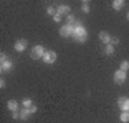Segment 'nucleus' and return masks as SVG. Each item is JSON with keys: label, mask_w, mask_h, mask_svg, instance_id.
Masks as SVG:
<instances>
[{"label": "nucleus", "mask_w": 129, "mask_h": 123, "mask_svg": "<svg viewBox=\"0 0 129 123\" xmlns=\"http://www.w3.org/2000/svg\"><path fill=\"white\" fill-rule=\"evenodd\" d=\"M73 23H75V17L73 16H68V24H70V26H73Z\"/></svg>", "instance_id": "aec40b11"}, {"label": "nucleus", "mask_w": 129, "mask_h": 123, "mask_svg": "<svg viewBox=\"0 0 129 123\" xmlns=\"http://www.w3.org/2000/svg\"><path fill=\"white\" fill-rule=\"evenodd\" d=\"M111 45L113 46V45H119V39L118 37H112L111 39Z\"/></svg>", "instance_id": "412c9836"}, {"label": "nucleus", "mask_w": 129, "mask_h": 123, "mask_svg": "<svg viewBox=\"0 0 129 123\" xmlns=\"http://www.w3.org/2000/svg\"><path fill=\"white\" fill-rule=\"evenodd\" d=\"M73 30H75V27L73 26H70V24H64V26H62L60 27V36L62 37H70V36H73Z\"/></svg>", "instance_id": "39448f33"}, {"label": "nucleus", "mask_w": 129, "mask_h": 123, "mask_svg": "<svg viewBox=\"0 0 129 123\" xmlns=\"http://www.w3.org/2000/svg\"><path fill=\"white\" fill-rule=\"evenodd\" d=\"M13 69V63H12V60H6V62H3V63H0V70L2 72H10Z\"/></svg>", "instance_id": "1a4fd4ad"}, {"label": "nucleus", "mask_w": 129, "mask_h": 123, "mask_svg": "<svg viewBox=\"0 0 129 123\" xmlns=\"http://www.w3.org/2000/svg\"><path fill=\"white\" fill-rule=\"evenodd\" d=\"M30 114H32V113H30V110L24 107V109L22 110V112H20V119H22V120H27Z\"/></svg>", "instance_id": "ddd939ff"}, {"label": "nucleus", "mask_w": 129, "mask_h": 123, "mask_svg": "<svg viewBox=\"0 0 129 123\" xmlns=\"http://www.w3.org/2000/svg\"><path fill=\"white\" fill-rule=\"evenodd\" d=\"M103 52H105V55H112L113 52H115V47L112 45H106L105 49H103Z\"/></svg>", "instance_id": "2eb2a0df"}, {"label": "nucleus", "mask_w": 129, "mask_h": 123, "mask_svg": "<svg viewBox=\"0 0 129 123\" xmlns=\"http://www.w3.org/2000/svg\"><path fill=\"white\" fill-rule=\"evenodd\" d=\"M7 109L10 112H17L19 110V103L16 100H9L7 102Z\"/></svg>", "instance_id": "9b49d317"}, {"label": "nucleus", "mask_w": 129, "mask_h": 123, "mask_svg": "<svg viewBox=\"0 0 129 123\" xmlns=\"http://www.w3.org/2000/svg\"><path fill=\"white\" fill-rule=\"evenodd\" d=\"M56 59H57V55H56V52H53V50H47L46 53H45V56H43V62L46 64H53L56 62Z\"/></svg>", "instance_id": "20e7f679"}, {"label": "nucleus", "mask_w": 129, "mask_h": 123, "mask_svg": "<svg viewBox=\"0 0 129 123\" xmlns=\"http://www.w3.org/2000/svg\"><path fill=\"white\" fill-rule=\"evenodd\" d=\"M29 110H30V113H36V112H37V107H36L35 105H33V106H32V107H30Z\"/></svg>", "instance_id": "b1692460"}, {"label": "nucleus", "mask_w": 129, "mask_h": 123, "mask_svg": "<svg viewBox=\"0 0 129 123\" xmlns=\"http://www.w3.org/2000/svg\"><path fill=\"white\" fill-rule=\"evenodd\" d=\"M119 119H120V122L128 123L129 122V113H128V112H122V113H120V116H119Z\"/></svg>", "instance_id": "dca6fc26"}, {"label": "nucleus", "mask_w": 129, "mask_h": 123, "mask_svg": "<svg viewBox=\"0 0 129 123\" xmlns=\"http://www.w3.org/2000/svg\"><path fill=\"white\" fill-rule=\"evenodd\" d=\"M128 20H129V13H128Z\"/></svg>", "instance_id": "a878e982"}, {"label": "nucleus", "mask_w": 129, "mask_h": 123, "mask_svg": "<svg viewBox=\"0 0 129 123\" xmlns=\"http://www.w3.org/2000/svg\"><path fill=\"white\" fill-rule=\"evenodd\" d=\"M75 30H73V39L78 43H85V42L88 40V32H86V29L83 27L80 23H75Z\"/></svg>", "instance_id": "f257e3e1"}, {"label": "nucleus", "mask_w": 129, "mask_h": 123, "mask_svg": "<svg viewBox=\"0 0 129 123\" xmlns=\"http://www.w3.org/2000/svg\"><path fill=\"white\" fill-rule=\"evenodd\" d=\"M113 82L116 83V85H123L125 82H126V72H123V70H116L115 73H113Z\"/></svg>", "instance_id": "7ed1b4c3"}, {"label": "nucleus", "mask_w": 129, "mask_h": 123, "mask_svg": "<svg viewBox=\"0 0 129 123\" xmlns=\"http://www.w3.org/2000/svg\"><path fill=\"white\" fill-rule=\"evenodd\" d=\"M26 47H27V40H26V39H19V40L14 43V50L19 52V53L24 52Z\"/></svg>", "instance_id": "0eeeda50"}, {"label": "nucleus", "mask_w": 129, "mask_h": 123, "mask_svg": "<svg viewBox=\"0 0 129 123\" xmlns=\"http://www.w3.org/2000/svg\"><path fill=\"white\" fill-rule=\"evenodd\" d=\"M82 10L85 13H89L90 12V7H89V2H83L82 3Z\"/></svg>", "instance_id": "a211bd4d"}, {"label": "nucleus", "mask_w": 129, "mask_h": 123, "mask_svg": "<svg viewBox=\"0 0 129 123\" xmlns=\"http://www.w3.org/2000/svg\"><path fill=\"white\" fill-rule=\"evenodd\" d=\"M56 12L60 14V16H63V14H68L69 16V13H70V7L68 5H59V7L56 9Z\"/></svg>", "instance_id": "9d476101"}, {"label": "nucleus", "mask_w": 129, "mask_h": 123, "mask_svg": "<svg viewBox=\"0 0 129 123\" xmlns=\"http://www.w3.org/2000/svg\"><path fill=\"white\" fill-rule=\"evenodd\" d=\"M60 19H62V16H60L59 13H56L55 16H53V20H55L56 23H57V22H60Z\"/></svg>", "instance_id": "5701e85b"}, {"label": "nucleus", "mask_w": 129, "mask_h": 123, "mask_svg": "<svg viewBox=\"0 0 129 123\" xmlns=\"http://www.w3.org/2000/svg\"><path fill=\"white\" fill-rule=\"evenodd\" d=\"M0 86H2V87H5V80H3V79L0 80Z\"/></svg>", "instance_id": "393cba45"}, {"label": "nucleus", "mask_w": 129, "mask_h": 123, "mask_svg": "<svg viewBox=\"0 0 129 123\" xmlns=\"http://www.w3.org/2000/svg\"><path fill=\"white\" fill-rule=\"evenodd\" d=\"M120 70H123V72L129 70V62L128 60H123V62L120 63Z\"/></svg>", "instance_id": "f3484780"}, {"label": "nucleus", "mask_w": 129, "mask_h": 123, "mask_svg": "<svg viewBox=\"0 0 129 123\" xmlns=\"http://www.w3.org/2000/svg\"><path fill=\"white\" fill-rule=\"evenodd\" d=\"M46 12H47V14H50V16H55V14L57 13V12L55 10V7H52V6H49V7H47Z\"/></svg>", "instance_id": "6ab92c4d"}, {"label": "nucleus", "mask_w": 129, "mask_h": 123, "mask_svg": "<svg viewBox=\"0 0 129 123\" xmlns=\"http://www.w3.org/2000/svg\"><path fill=\"white\" fill-rule=\"evenodd\" d=\"M128 113H129V110H128Z\"/></svg>", "instance_id": "bb28decb"}, {"label": "nucleus", "mask_w": 129, "mask_h": 123, "mask_svg": "<svg viewBox=\"0 0 129 123\" xmlns=\"http://www.w3.org/2000/svg\"><path fill=\"white\" fill-rule=\"evenodd\" d=\"M111 39H112V36L108 32H101L99 33V40H101L102 43H105V46L111 45Z\"/></svg>", "instance_id": "6e6552de"}, {"label": "nucleus", "mask_w": 129, "mask_h": 123, "mask_svg": "<svg viewBox=\"0 0 129 123\" xmlns=\"http://www.w3.org/2000/svg\"><path fill=\"white\" fill-rule=\"evenodd\" d=\"M112 6H113L115 10H120L125 6V2L123 0H113V2H112Z\"/></svg>", "instance_id": "f8f14e48"}, {"label": "nucleus", "mask_w": 129, "mask_h": 123, "mask_svg": "<svg viewBox=\"0 0 129 123\" xmlns=\"http://www.w3.org/2000/svg\"><path fill=\"white\" fill-rule=\"evenodd\" d=\"M6 60H7V56H6L5 53H0V63H3Z\"/></svg>", "instance_id": "4be33fe9"}, {"label": "nucleus", "mask_w": 129, "mask_h": 123, "mask_svg": "<svg viewBox=\"0 0 129 123\" xmlns=\"http://www.w3.org/2000/svg\"><path fill=\"white\" fill-rule=\"evenodd\" d=\"M46 50L43 49V46L40 45H36L32 47V50H30V57L33 60H37V59H43V56H45Z\"/></svg>", "instance_id": "f03ea898"}, {"label": "nucleus", "mask_w": 129, "mask_h": 123, "mask_svg": "<svg viewBox=\"0 0 129 123\" xmlns=\"http://www.w3.org/2000/svg\"><path fill=\"white\" fill-rule=\"evenodd\" d=\"M118 107H119L122 112H128L129 110V97H125V96L119 97V99H118Z\"/></svg>", "instance_id": "423d86ee"}, {"label": "nucleus", "mask_w": 129, "mask_h": 123, "mask_svg": "<svg viewBox=\"0 0 129 123\" xmlns=\"http://www.w3.org/2000/svg\"><path fill=\"white\" fill-rule=\"evenodd\" d=\"M22 103H23V106L26 107V109H30L33 106V102H32V99H29V97H26V99H23L22 100Z\"/></svg>", "instance_id": "4468645a"}]
</instances>
